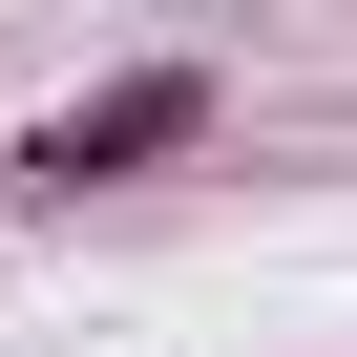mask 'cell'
I'll return each mask as SVG.
<instances>
[{"instance_id":"1","label":"cell","mask_w":357,"mask_h":357,"mask_svg":"<svg viewBox=\"0 0 357 357\" xmlns=\"http://www.w3.org/2000/svg\"><path fill=\"white\" fill-rule=\"evenodd\" d=\"M211 105H231V84L168 43V63H105V84H63V105L22 126V168H43V190H126V168H190V147H211Z\"/></svg>"}]
</instances>
